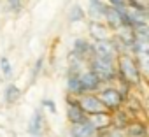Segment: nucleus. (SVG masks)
Instances as JSON below:
<instances>
[{"mask_svg": "<svg viewBox=\"0 0 149 137\" xmlns=\"http://www.w3.org/2000/svg\"><path fill=\"white\" fill-rule=\"evenodd\" d=\"M116 72H118V79L133 88V86H139L142 83V71H140V67L135 60V56L128 51H121L116 58Z\"/></svg>", "mask_w": 149, "mask_h": 137, "instance_id": "obj_1", "label": "nucleus"}, {"mask_svg": "<svg viewBox=\"0 0 149 137\" xmlns=\"http://www.w3.org/2000/svg\"><path fill=\"white\" fill-rule=\"evenodd\" d=\"M119 53H121L119 46H118V42L112 37L95 41L93 46H91V56H97V58L111 62V63H116V58H118Z\"/></svg>", "mask_w": 149, "mask_h": 137, "instance_id": "obj_2", "label": "nucleus"}, {"mask_svg": "<svg viewBox=\"0 0 149 137\" xmlns=\"http://www.w3.org/2000/svg\"><path fill=\"white\" fill-rule=\"evenodd\" d=\"M95 93H97L98 100L104 104V107H105L107 111H111V113L116 111V109H119V107L123 106L125 95L121 93L119 88H114V86H111L109 83H107V85H102Z\"/></svg>", "mask_w": 149, "mask_h": 137, "instance_id": "obj_3", "label": "nucleus"}, {"mask_svg": "<svg viewBox=\"0 0 149 137\" xmlns=\"http://www.w3.org/2000/svg\"><path fill=\"white\" fill-rule=\"evenodd\" d=\"M90 71L100 79L102 85H107V83H112V81L118 79L116 63L100 60V58H97V56H91V58H90Z\"/></svg>", "mask_w": 149, "mask_h": 137, "instance_id": "obj_4", "label": "nucleus"}, {"mask_svg": "<svg viewBox=\"0 0 149 137\" xmlns=\"http://www.w3.org/2000/svg\"><path fill=\"white\" fill-rule=\"evenodd\" d=\"M77 104H79V107H81L86 114L98 113V111H107V109L104 107V104L98 100L97 93H93V92H84V93L77 95Z\"/></svg>", "mask_w": 149, "mask_h": 137, "instance_id": "obj_5", "label": "nucleus"}, {"mask_svg": "<svg viewBox=\"0 0 149 137\" xmlns=\"http://www.w3.org/2000/svg\"><path fill=\"white\" fill-rule=\"evenodd\" d=\"M67 118L70 123H79V121H86L88 120V114L79 107L77 104V97H74V95H68L67 97Z\"/></svg>", "mask_w": 149, "mask_h": 137, "instance_id": "obj_6", "label": "nucleus"}, {"mask_svg": "<svg viewBox=\"0 0 149 137\" xmlns=\"http://www.w3.org/2000/svg\"><path fill=\"white\" fill-rule=\"evenodd\" d=\"M88 123L95 128V132L107 130L111 127V111H98L88 114Z\"/></svg>", "mask_w": 149, "mask_h": 137, "instance_id": "obj_7", "label": "nucleus"}, {"mask_svg": "<svg viewBox=\"0 0 149 137\" xmlns=\"http://www.w3.org/2000/svg\"><path fill=\"white\" fill-rule=\"evenodd\" d=\"M95 134L97 132L88 123V120L86 121H79V123H72V127H70V135L72 137H93Z\"/></svg>", "mask_w": 149, "mask_h": 137, "instance_id": "obj_8", "label": "nucleus"}, {"mask_svg": "<svg viewBox=\"0 0 149 137\" xmlns=\"http://www.w3.org/2000/svg\"><path fill=\"white\" fill-rule=\"evenodd\" d=\"M79 78H81V83H83V88H84V92H97L100 86H102V83H100V79L90 71L86 72H81L79 74Z\"/></svg>", "mask_w": 149, "mask_h": 137, "instance_id": "obj_9", "label": "nucleus"}, {"mask_svg": "<svg viewBox=\"0 0 149 137\" xmlns=\"http://www.w3.org/2000/svg\"><path fill=\"white\" fill-rule=\"evenodd\" d=\"M90 34L95 41H100V39H109L111 37V28L102 23L100 20H95L91 25H90Z\"/></svg>", "mask_w": 149, "mask_h": 137, "instance_id": "obj_10", "label": "nucleus"}, {"mask_svg": "<svg viewBox=\"0 0 149 137\" xmlns=\"http://www.w3.org/2000/svg\"><path fill=\"white\" fill-rule=\"evenodd\" d=\"M125 135L126 137H147V128L140 121H128L125 127Z\"/></svg>", "mask_w": 149, "mask_h": 137, "instance_id": "obj_11", "label": "nucleus"}, {"mask_svg": "<svg viewBox=\"0 0 149 137\" xmlns=\"http://www.w3.org/2000/svg\"><path fill=\"white\" fill-rule=\"evenodd\" d=\"M107 9H109V4L104 2V0H90V14L93 20H104Z\"/></svg>", "mask_w": 149, "mask_h": 137, "instance_id": "obj_12", "label": "nucleus"}, {"mask_svg": "<svg viewBox=\"0 0 149 137\" xmlns=\"http://www.w3.org/2000/svg\"><path fill=\"white\" fill-rule=\"evenodd\" d=\"M42 125H44V116H42V111L39 109V111L33 113V116H32V120H30V123H28V132H30V135L39 137V135L42 134Z\"/></svg>", "mask_w": 149, "mask_h": 137, "instance_id": "obj_13", "label": "nucleus"}, {"mask_svg": "<svg viewBox=\"0 0 149 137\" xmlns=\"http://www.w3.org/2000/svg\"><path fill=\"white\" fill-rule=\"evenodd\" d=\"M72 53L79 56V58H86V56H91V44L84 39H76L74 41V48H72Z\"/></svg>", "mask_w": 149, "mask_h": 137, "instance_id": "obj_14", "label": "nucleus"}, {"mask_svg": "<svg viewBox=\"0 0 149 137\" xmlns=\"http://www.w3.org/2000/svg\"><path fill=\"white\" fill-rule=\"evenodd\" d=\"M67 88H68V93H70V95H74V97H77V95L84 93V88H83V83H81L79 74H68Z\"/></svg>", "mask_w": 149, "mask_h": 137, "instance_id": "obj_15", "label": "nucleus"}, {"mask_svg": "<svg viewBox=\"0 0 149 137\" xmlns=\"http://www.w3.org/2000/svg\"><path fill=\"white\" fill-rule=\"evenodd\" d=\"M104 20L107 21L105 25H107L111 30H118V28L121 27V20H119V14L116 13V9H114L112 6H109V9H107V13H105Z\"/></svg>", "mask_w": 149, "mask_h": 137, "instance_id": "obj_16", "label": "nucleus"}, {"mask_svg": "<svg viewBox=\"0 0 149 137\" xmlns=\"http://www.w3.org/2000/svg\"><path fill=\"white\" fill-rule=\"evenodd\" d=\"M4 97H6V102H7L9 106H11V104H16V102L21 99V90H19L16 85H9V86L6 88Z\"/></svg>", "mask_w": 149, "mask_h": 137, "instance_id": "obj_17", "label": "nucleus"}, {"mask_svg": "<svg viewBox=\"0 0 149 137\" xmlns=\"http://www.w3.org/2000/svg\"><path fill=\"white\" fill-rule=\"evenodd\" d=\"M84 9L81 7V6H74L72 9H70V13H68V20L72 21V23H76V21H83L84 20Z\"/></svg>", "mask_w": 149, "mask_h": 137, "instance_id": "obj_18", "label": "nucleus"}, {"mask_svg": "<svg viewBox=\"0 0 149 137\" xmlns=\"http://www.w3.org/2000/svg\"><path fill=\"white\" fill-rule=\"evenodd\" d=\"M100 134H102V137H126L123 128H116V127H112V125H111L107 130H102Z\"/></svg>", "mask_w": 149, "mask_h": 137, "instance_id": "obj_19", "label": "nucleus"}, {"mask_svg": "<svg viewBox=\"0 0 149 137\" xmlns=\"http://www.w3.org/2000/svg\"><path fill=\"white\" fill-rule=\"evenodd\" d=\"M0 71H2V74H4L6 78H11V74H13V67H11L9 58H6V56L0 58Z\"/></svg>", "mask_w": 149, "mask_h": 137, "instance_id": "obj_20", "label": "nucleus"}, {"mask_svg": "<svg viewBox=\"0 0 149 137\" xmlns=\"http://www.w3.org/2000/svg\"><path fill=\"white\" fill-rule=\"evenodd\" d=\"M40 68H42V58H39V60L35 62V65H33V71H32V81L37 79L39 72H40Z\"/></svg>", "mask_w": 149, "mask_h": 137, "instance_id": "obj_21", "label": "nucleus"}, {"mask_svg": "<svg viewBox=\"0 0 149 137\" xmlns=\"http://www.w3.org/2000/svg\"><path fill=\"white\" fill-rule=\"evenodd\" d=\"M6 2H7V6L14 11V13H18V11H21V0H6Z\"/></svg>", "mask_w": 149, "mask_h": 137, "instance_id": "obj_22", "label": "nucleus"}, {"mask_svg": "<svg viewBox=\"0 0 149 137\" xmlns=\"http://www.w3.org/2000/svg\"><path fill=\"white\" fill-rule=\"evenodd\" d=\"M42 106H44V107H47L51 113H56V104H54L53 100H47V99H44V100H42Z\"/></svg>", "mask_w": 149, "mask_h": 137, "instance_id": "obj_23", "label": "nucleus"}]
</instances>
